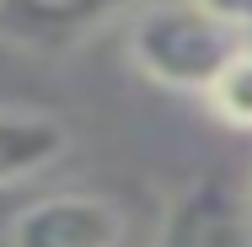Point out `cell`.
<instances>
[{
    "label": "cell",
    "mask_w": 252,
    "mask_h": 247,
    "mask_svg": "<svg viewBox=\"0 0 252 247\" xmlns=\"http://www.w3.org/2000/svg\"><path fill=\"white\" fill-rule=\"evenodd\" d=\"M64 150H70L64 118L32 113V107H0V188L49 172Z\"/></svg>",
    "instance_id": "5b68a950"
},
{
    "label": "cell",
    "mask_w": 252,
    "mask_h": 247,
    "mask_svg": "<svg viewBox=\"0 0 252 247\" xmlns=\"http://www.w3.org/2000/svg\"><path fill=\"white\" fill-rule=\"evenodd\" d=\"M129 215L107 194H43L11 220V247H124Z\"/></svg>",
    "instance_id": "7a4b0ae2"
},
{
    "label": "cell",
    "mask_w": 252,
    "mask_h": 247,
    "mask_svg": "<svg viewBox=\"0 0 252 247\" xmlns=\"http://www.w3.org/2000/svg\"><path fill=\"white\" fill-rule=\"evenodd\" d=\"M124 49L145 81L209 97L220 70L247 49V27L199 0H145L124 27Z\"/></svg>",
    "instance_id": "6da1fadb"
},
{
    "label": "cell",
    "mask_w": 252,
    "mask_h": 247,
    "mask_svg": "<svg viewBox=\"0 0 252 247\" xmlns=\"http://www.w3.org/2000/svg\"><path fill=\"white\" fill-rule=\"evenodd\" d=\"M145 0H0V38L22 49H75L97 27L134 16Z\"/></svg>",
    "instance_id": "277c9868"
},
{
    "label": "cell",
    "mask_w": 252,
    "mask_h": 247,
    "mask_svg": "<svg viewBox=\"0 0 252 247\" xmlns=\"http://www.w3.org/2000/svg\"><path fill=\"white\" fill-rule=\"evenodd\" d=\"M209 107H215V118L220 124H231V129H242V135H252V43L225 70H220V81L209 86Z\"/></svg>",
    "instance_id": "8992f818"
},
{
    "label": "cell",
    "mask_w": 252,
    "mask_h": 247,
    "mask_svg": "<svg viewBox=\"0 0 252 247\" xmlns=\"http://www.w3.org/2000/svg\"><path fill=\"white\" fill-rule=\"evenodd\" d=\"M156 247H252V194L220 172H204L172 199Z\"/></svg>",
    "instance_id": "3957f363"
},
{
    "label": "cell",
    "mask_w": 252,
    "mask_h": 247,
    "mask_svg": "<svg viewBox=\"0 0 252 247\" xmlns=\"http://www.w3.org/2000/svg\"><path fill=\"white\" fill-rule=\"evenodd\" d=\"M199 5H209V11H220V16H231V22L252 27V0H199Z\"/></svg>",
    "instance_id": "52a82bcc"
}]
</instances>
